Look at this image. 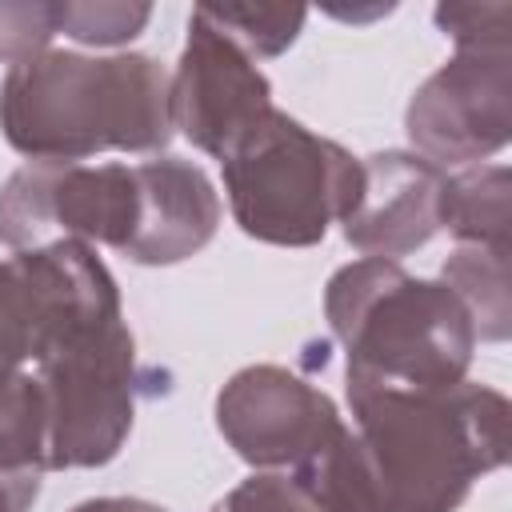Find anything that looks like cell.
Wrapping results in <instances>:
<instances>
[{
    "label": "cell",
    "mask_w": 512,
    "mask_h": 512,
    "mask_svg": "<svg viewBox=\"0 0 512 512\" xmlns=\"http://www.w3.org/2000/svg\"><path fill=\"white\" fill-rule=\"evenodd\" d=\"M56 28V4L48 0H0V60L12 68L28 56L48 52Z\"/></svg>",
    "instance_id": "18"
},
{
    "label": "cell",
    "mask_w": 512,
    "mask_h": 512,
    "mask_svg": "<svg viewBox=\"0 0 512 512\" xmlns=\"http://www.w3.org/2000/svg\"><path fill=\"white\" fill-rule=\"evenodd\" d=\"M440 280L460 296V304L472 316L476 340L500 344L512 332V284H508V252L496 248H472L460 244L444 268Z\"/></svg>",
    "instance_id": "14"
},
{
    "label": "cell",
    "mask_w": 512,
    "mask_h": 512,
    "mask_svg": "<svg viewBox=\"0 0 512 512\" xmlns=\"http://www.w3.org/2000/svg\"><path fill=\"white\" fill-rule=\"evenodd\" d=\"M360 196L340 220L344 240L372 256H412L440 232V188L444 172L412 148H384L360 160Z\"/></svg>",
    "instance_id": "10"
},
{
    "label": "cell",
    "mask_w": 512,
    "mask_h": 512,
    "mask_svg": "<svg viewBox=\"0 0 512 512\" xmlns=\"http://www.w3.org/2000/svg\"><path fill=\"white\" fill-rule=\"evenodd\" d=\"M216 428L252 468H300L348 424L328 392L280 364H248L216 392Z\"/></svg>",
    "instance_id": "8"
},
{
    "label": "cell",
    "mask_w": 512,
    "mask_h": 512,
    "mask_svg": "<svg viewBox=\"0 0 512 512\" xmlns=\"http://www.w3.org/2000/svg\"><path fill=\"white\" fill-rule=\"evenodd\" d=\"M204 8L256 64L288 52L308 20V8H240V4H228V8L204 4Z\"/></svg>",
    "instance_id": "17"
},
{
    "label": "cell",
    "mask_w": 512,
    "mask_h": 512,
    "mask_svg": "<svg viewBox=\"0 0 512 512\" xmlns=\"http://www.w3.org/2000/svg\"><path fill=\"white\" fill-rule=\"evenodd\" d=\"M136 164L28 160L0 184V248L32 252L60 240L108 244L120 256L136 236Z\"/></svg>",
    "instance_id": "6"
},
{
    "label": "cell",
    "mask_w": 512,
    "mask_h": 512,
    "mask_svg": "<svg viewBox=\"0 0 512 512\" xmlns=\"http://www.w3.org/2000/svg\"><path fill=\"white\" fill-rule=\"evenodd\" d=\"M0 132L44 164H84L100 152L160 156L176 136L172 76L144 52L48 48L4 72Z\"/></svg>",
    "instance_id": "2"
},
{
    "label": "cell",
    "mask_w": 512,
    "mask_h": 512,
    "mask_svg": "<svg viewBox=\"0 0 512 512\" xmlns=\"http://www.w3.org/2000/svg\"><path fill=\"white\" fill-rule=\"evenodd\" d=\"M140 216L128 244V260L144 268H168L204 252L220 228V192L208 172L180 156H152L136 164Z\"/></svg>",
    "instance_id": "12"
},
{
    "label": "cell",
    "mask_w": 512,
    "mask_h": 512,
    "mask_svg": "<svg viewBox=\"0 0 512 512\" xmlns=\"http://www.w3.org/2000/svg\"><path fill=\"white\" fill-rule=\"evenodd\" d=\"M288 480L304 492V500L316 512H380L372 472L352 428H344L328 448H320L312 460L292 468Z\"/></svg>",
    "instance_id": "15"
},
{
    "label": "cell",
    "mask_w": 512,
    "mask_h": 512,
    "mask_svg": "<svg viewBox=\"0 0 512 512\" xmlns=\"http://www.w3.org/2000/svg\"><path fill=\"white\" fill-rule=\"evenodd\" d=\"M436 28L452 36L456 48H512V4H440L432 12Z\"/></svg>",
    "instance_id": "19"
},
{
    "label": "cell",
    "mask_w": 512,
    "mask_h": 512,
    "mask_svg": "<svg viewBox=\"0 0 512 512\" xmlns=\"http://www.w3.org/2000/svg\"><path fill=\"white\" fill-rule=\"evenodd\" d=\"M152 20L148 4H92V0H56V28L88 48H120L144 32Z\"/></svg>",
    "instance_id": "16"
},
{
    "label": "cell",
    "mask_w": 512,
    "mask_h": 512,
    "mask_svg": "<svg viewBox=\"0 0 512 512\" xmlns=\"http://www.w3.org/2000/svg\"><path fill=\"white\" fill-rule=\"evenodd\" d=\"M404 132L440 172L496 156L512 136V48H456L412 92Z\"/></svg>",
    "instance_id": "7"
},
{
    "label": "cell",
    "mask_w": 512,
    "mask_h": 512,
    "mask_svg": "<svg viewBox=\"0 0 512 512\" xmlns=\"http://www.w3.org/2000/svg\"><path fill=\"white\" fill-rule=\"evenodd\" d=\"M224 196L244 236L312 248L360 196V156L272 108L224 160Z\"/></svg>",
    "instance_id": "5"
},
{
    "label": "cell",
    "mask_w": 512,
    "mask_h": 512,
    "mask_svg": "<svg viewBox=\"0 0 512 512\" xmlns=\"http://www.w3.org/2000/svg\"><path fill=\"white\" fill-rule=\"evenodd\" d=\"M12 256L40 324L36 380L48 404V468H104L120 456L140 396L120 284L96 248L80 240Z\"/></svg>",
    "instance_id": "1"
},
{
    "label": "cell",
    "mask_w": 512,
    "mask_h": 512,
    "mask_svg": "<svg viewBox=\"0 0 512 512\" xmlns=\"http://www.w3.org/2000/svg\"><path fill=\"white\" fill-rule=\"evenodd\" d=\"M68 512H168V508H160L152 500H140V496H92V500H80Z\"/></svg>",
    "instance_id": "22"
},
{
    "label": "cell",
    "mask_w": 512,
    "mask_h": 512,
    "mask_svg": "<svg viewBox=\"0 0 512 512\" xmlns=\"http://www.w3.org/2000/svg\"><path fill=\"white\" fill-rule=\"evenodd\" d=\"M440 228L460 244L508 252L512 228V172L504 164H472L444 176L440 188Z\"/></svg>",
    "instance_id": "13"
},
{
    "label": "cell",
    "mask_w": 512,
    "mask_h": 512,
    "mask_svg": "<svg viewBox=\"0 0 512 512\" xmlns=\"http://www.w3.org/2000/svg\"><path fill=\"white\" fill-rule=\"evenodd\" d=\"M212 512H316L304 492L280 476V472H256L248 480H240L228 496H220L212 504Z\"/></svg>",
    "instance_id": "20"
},
{
    "label": "cell",
    "mask_w": 512,
    "mask_h": 512,
    "mask_svg": "<svg viewBox=\"0 0 512 512\" xmlns=\"http://www.w3.org/2000/svg\"><path fill=\"white\" fill-rule=\"evenodd\" d=\"M324 320L348 356V376L448 388L468 380L476 328L444 280L404 272L396 260L360 256L324 284Z\"/></svg>",
    "instance_id": "4"
},
{
    "label": "cell",
    "mask_w": 512,
    "mask_h": 512,
    "mask_svg": "<svg viewBox=\"0 0 512 512\" xmlns=\"http://www.w3.org/2000/svg\"><path fill=\"white\" fill-rule=\"evenodd\" d=\"M40 324L16 256L0 260V468L48 472V404L36 380Z\"/></svg>",
    "instance_id": "11"
},
{
    "label": "cell",
    "mask_w": 512,
    "mask_h": 512,
    "mask_svg": "<svg viewBox=\"0 0 512 512\" xmlns=\"http://www.w3.org/2000/svg\"><path fill=\"white\" fill-rule=\"evenodd\" d=\"M272 108V84L260 64L204 4L192 8L188 40L172 72V128L204 156L224 160Z\"/></svg>",
    "instance_id": "9"
},
{
    "label": "cell",
    "mask_w": 512,
    "mask_h": 512,
    "mask_svg": "<svg viewBox=\"0 0 512 512\" xmlns=\"http://www.w3.org/2000/svg\"><path fill=\"white\" fill-rule=\"evenodd\" d=\"M40 476L32 468H0V512H28L40 496Z\"/></svg>",
    "instance_id": "21"
},
{
    "label": "cell",
    "mask_w": 512,
    "mask_h": 512,
    "mask_svg": "<svg viewBox=\"0 0 512 512\" xmlns=\"http://www.w3.org/2000/svg\"><path fill=\"white\" fill-rule=\"evenodd\" d=\"M348 408L380 512H456L480 476L508 464V400L488 384L348 376Z\"/></svg>",
    "instance_id": "3"
}]
</instances>
